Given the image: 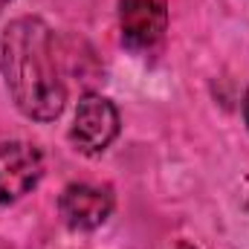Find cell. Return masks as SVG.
Segmentation results:
<instances>
[{
    "label": "cell",
    "instance_id": "cell-4",
    "mask_svg": "<svg viewBox=\"0 0 249 249\" xmlns=\"http://www.w3.org/2000/svg\"><path fill=\"white\" fill-rule=\"evenodd\" d=\"M119 29L127 50H154L168 32V0H119Z\"/></svg>",
    "mask_w": 249,
    "mask_h": 249
},
{
    "label": "cell",
    "instance_id": "cell-1",
    "mask_svg": "<svg viewBox=\"0 0 249 249\" xmlns=\"http://www.w3.org/2000/svg\"><path fill=\"white\" fill-rule=\"evenodd\" d=\"M0 72L15 107L35 119L53 122L67 105V87L58 72L53 29L41 18H18L0 38Z\"/></svg>",
    "mask_w": 249,
    "mask_h": 249
},
{
    "label": "cell",
    "instance_id": "cell-2",
    "mask_svg": "<svg viewBox=\"0 0 249 249\" xmlns=\"http://www.w3.org/2000/svg\"><path fill=\"white\" fill-rule=\"evenodd\" d=\"M119 130H122V119L110 99H105L99 93H87L78 99L72 127H70V139H72L75 151H81L87 157H99L113 145Z\"/></svg>",
    "mask_w": 249,
    "mask_h": 249
},
{
    "label": "cell",
    "instance_id": "cell-3",
    "mask_svg": "<svg viewBox=\"0 0 249 249\" xmlns=\"http://www.w3.org/2000/svg\"><path fill=\"white\" fill-rule=\"evenodd\" d=\"M44 157L29 142H0V206L18 203L41 183Z\"/></svg>",
    "mask_w": 249,
    "mask_h": 249
},
{
    "label": "cell",
    "instance_id": "cell-5",
    "mask_svg": "<svg viewBox=\"0 0 249 249\" xmlns=\"http://www.w3.org/2000/svg\"><path fill=\"white\" fill-rule=\"evenodd\" d=\"M58 212L64 223L75 232L99 229L113 212V194L107 186L93 183H70L58 197Z\"/></svg>",
    "mask_w": 249,
    "mask_h": 249
},
{
    "label": "cell",
    "instance_id": "cell-7",
    "mask_svg": "<svg viewBox=\"0 0 249 249\" xmlns=\"http://www.w3.org/2000/svg\"><path fill=\"white\" fill-rule=\"evenodd\" d=\"M177 249H191V247H186V244H180V247H177Z\"/></svg>",
    "mask_w": 249,
    "mask_h": 249
},
{
    "label": "cell",
    "instance_id": "cell-6",
    "mask_svg": "<svg viewBox=\"0 0 249 249\" xmlns=\"http://www.w3.org/2000/svg\"><path fill=\"white\" fill-rule=\"evenodd\" d=\"M244 119H247V127H249V90H247V96H244Z\"/></svg>",
    "mask_w": 249,
    "mask_h": 249
}]
</instances>
